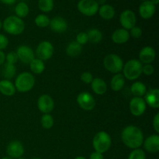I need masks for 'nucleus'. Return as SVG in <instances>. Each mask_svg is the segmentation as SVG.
Listing matches in <instances>:
<instances>
[{"label":"nucleus","mask_w":159,"mask_h":159,"mask_svg":"<svg viewBox=\"0 0 159 159\" xmlns=\"http://www.w3.org/2000/svg\"><path fill=\"white\" fill-rule=\"evenodd\" d=\"M91 87L93 91L97 95H103L107 91V85L103 79L100 78L93 79L91 82Z\"/></svg>","instance_id":"nucleus-21"},{"label":"nucleus","mask_w":159,"mask_h":159,"mask_svg":"<svg viewBox=\"0 0 159 159\" xmlns=\"http://www.w3.org/2000/svg\"><path fill=\"white\" fill-rule=\"evenodd\" d=\"M38 7L43 12H51L54 9V0H39Z\"/></svg>","instance_id":"nucleus-31"},{"label":"nucleus","mask_w":159,"mask_h":159,"mask_svg":"<svg viewBox=\"0 0 159 159\" xmlns=\"http://www.w3.org/2000/svg\"><path fill=\"white\" fill-rule=\"evenodd\" d=\"M16 68L15 65H11L9 63H5L2 69V75L6 80L12 79L15 76Z\"/></svg>","instance_id":"nucleus-28"},{"label":"nucleus","mask_w":159,"mask_h":159,"mask_svg":"<svg viewBox=\"0 0 159 159\" xmlns=\"http://www.w3.org/2000/svg\"><path fill=\"white\" fill-rule=\"evenodd\" d=\"M29 6L25 2H19L15 8V12L19 18H24L29 14Z\"/></svg>","instance_id":"nucleus-30"},{"label":"nucleus","mask_w":159,"mask_h":159,"mask_svg":"<svg viewBox=\"0 0 159 159\" xmlns=\"http://www.w3.org/2000/svg\"><path fill=\"white\" fill-rule=\"evenodd\" d=\"M155 57H156V53L155 49L152 47H144L139 53V61L144 65L152 64L155 61Z\"/></svg>","instance_id":"nucleus-16"},{"label":"nucleus","mask_w":159,"mask_h":159,"mask_svg":"<svg viewBox=\"0 0 159 159\" xmlns=\"http://www.w3.org/2000/svg\"><path fill=\"white\" fill-rule=\"evenodd\" d=\"M153 127L157 133H159V113H158L155 116L153 120Z\"/></svg>","instance_id":"nucleus-41"},{"label":"nucleus","mask_w":159,"mask_h":159,"mask_svg":"<svg viewBox=\"0 0 159 159\" xmlns=\"http://www.w3.org/2000/svg\"><path fill=\"white\" fill-rule=\"evenodd\" d=\"M96 2L98 3V5L101 4L102 6V5H104V3L106 2V1H107V0H96Z\"/></svg>","instance_id":"nucleus-45"},{"label":"nucleus","mask_w":159,"mask_h":159,"mask_svg":"<svg viewBox=\"0 0 159 159\" xmlns=\"http://www.w3.org/2000/svg\"><path fill=\"white\" fill-rule=\"evenodd\" d=\"M141 1H144H144H148V0H141Z\"/></svg>","instance_id":"nucleus-51"},{"label":"nucleus","mask_w":159,"mask_h":159,"mask_svg":"<svg viewBox=\"0 0 159 159\" xmlns=\"http://www.w3.org/2000/svg\"><path fill=\"white\" fill-rule=\"evenodd\" d=\"M17 159H25V158H17Z\"/></svg>","instance_id":"nucleus-50"},{"label":"nucleus","mask_w":159,"mask_h":159,"mask_svg":"<svg viewBox=\"0 0 159 159\" xmlns=\"http://www.w3.org/2000/svg\"><path fill=\"white\" fill-rule=\"evenodd\" d=\"M130 35L134 37V38H140L142 35V30L138 26H134L132 29H130Z\"/></svg>","instance_id":"nucleus-38"},{"label":"nucleus","mask_w":159,"mask_h":159,"mask_svg":"<svg viewBox=\"0 0 159 159\" xmlns=\"http://www.w3.org/2000/svg\"><path fill=\"white\" fill-rule=\"evenodd\" d=\"M76 42L78 43H79L80 45H84L86 44L89 41L88 39V35H87V33L85 32H81L76 36Z\"/></svg>","instance_id":"nucleus-36"},{"label":"nucleus","mask_w":159,"mask_h":159,"mask_svg":"<svg viewBox=\"0 0 159 159\" xmlns=\"http://www.w3.org/2000/svg\"><path fill=\"white\" fill-rule=\"evenodd\" d=\"M9 44V39L3 34H0V51L6 49Z\"/></svg>","instance_id":"nucleus-40"},{"label":"nucleus","mask_w":159,"mask_h":159,"mask_svg":"<svg viewBox=\"0 0 159 159\" xmlns=\"http://www.w3.org/2000/svg\"><path fill=\"white\" fill-rule=\"evenodd\" d=\"M50 19L48 16L44 15V14H40L37 16L35 18V24L39 27H46V26H49L50 24Z\"/></svg>","instance_id":"nucleus-33"},{"label":"nucleus","mask_w":159,"mask_h":159,"mask_svg":"<svg viewBox=\"0 0 159 159\" xmlns=\"http://www.w3.org/2000/svg\"><path fill=\"white\" fill-rule=\"evenodd\" d=\"M75 159H86V158H85V157H83V156H78V157H76V158Z\"/></svg>","instance_id":"nucleus-47"},{"label":"nucleus","mask_w":159,"mask_h":159,"mask_svg":"<svg viewBox=\"0 0 159 159\" xmlns=\"http://www.w3.org/2000/svg\"><path fill=\"white\" fill-rule=\"evenodd\" d=\"M33 159H40V158H33Z\"/></svg>","instance_id":"nucleus-52"},{"label":"nucleus","mask_w":159,"mask_h":159,"mask_svg":"<svg viewBox=\"0 0 159 159\" xmlns=\"http://www.w3.org/2000/svg\"><path fill=\"white\" fill-rule=\"evenodd\" d=\"M2 159H13V158H10V157H4V158H2Z\"/></svg>","instance_id":"nucleus-48"},{"label":"nucleus","mask_w":159,"mask_h":159,"mask_svg":"<svg viewBox=\"0 0 159 159\" xmlns=\"http://www.w3.org/2000/svg\"><path fill=\"white\" fill-rule=\"evenodd\" d=\"M18 59L24 64H30L34 58V52L32 48L26 45H22L18 48L16 51Z\"/></svg>","instance_id":"nucleus-13"},{"label":"nucleus","mask_w":159,"mask_h":159,"mask_svg":"<svg viewBox=\"0 0 159 159\" xmlns=\"http://www.w3.org/2000/svg\"><path fill=\"white\" fill-rule=\"evenodd\" d=\"M155 11H156V6H155L149 0L143 2L139 6V14L144 20L152 18L155 15Z\"/></svg>","instance_id":"nucleus-15"},{"label":"nucleus","mask_w":159,"mask_h":159,"mask_svg":"<svg viewBox=\"0 0 159 159\" xmlns=\"http://www.w3.org/2000/svg\"><path fill=\"white\" fill-rule=\"evenodd\" d=\"M0 93L4 96H13L16 93L15 85L9 80L0 81Z\"/></svg>","instance_id":"nucleus-23"},{"label":"nucleus","mask_w":159,"mask_h":159,"mask_svg":"<svg viewBox=\"0 0 159 159\" xmlns=\"http://www.w3.org/2000/svg\"><path fill=\"white\" fill-rule=\"evenodd\" d=\"M144 147L149 153H157L159 152L158 134H152L148 137L144 141Z\"/></svg>","instance_id":"nucleus-17"},{"label":"nucleus","mask_w":159,"mask_h":159,"mask_svg":"<svg viewBox=\"0 0 159 159\" xmlns=\"http://www.w3.org/2000/svg\"><path fill=\"white\" fill-rule=\"evenodd\" d=\"M77 102L79 107L84 110L91 111L95 108L96 100L88 92H82L77 96Z\"/></svg>","instance_id":"nucleus-8"},{"label":"nucleus","mask_w":159,"mask_h":159,"mask_svg":"<svg viewBox=\"0 0 159 159\" xmlns=\"http://www.w3.org/2000/svg\"><path fill=\"white\" fill-rule=\"evenodd\" d=\"M132 94L135 97H142L147 93V88L144 83L141 82H135L130 88Z\"/></svg>","instance_id":"nucleus-26"},{"label":"nucleus","mask_w":159,"mask_h":159,"mask_svg":"<svg viewBox=\"0 0 159 159\" xmlns=\"http://www.w3.org/2000/svg\"><path fill=\"white\" fill-rule=\"evenodd\" d=\"M149 1L152 2L155 6H156V5H158L159 3V0H149Z\"/></svg>","instance_id":"nucleus-46"},{"label":"nucleus","mask_w":159,"mask_h":159,"mask_svg":"<svg viewBox=\"0 0 159 159\" xmlns=\"http://www.w3.org/2000/svg\"><path fill=\"white\" fill-rule=\"evenodd\" d=\"M125 84V78L120 73L116 74L111 79L110 82V86L111 89L115 92L120 91L123 89Z\"/></svg>","instance_id":"nucleus-24"},{"label":"nucleus","mask_w":159,"mask_h":159,"mask_svg":"<svg viewBox=\"0 0 159 159\" xmlns=\"http://www.w3.org/2000/svg\"><path fill=\"white\" fill-rule=\"evenodd\" d=\"M112 140L110 134L105 131H99L93 138V145L95 152L103 154L111 147Z\"/></svg>","instance_id":"nucleus-4"},{"label":"nucleus","mask_w":159,"mask_h":159,"mask_svg":"<svg viewBox=\"0 0 159 159\" xmlns=\"http://www.w3.org/2000/svg\"><path fill=\"white\" fill-rule=\"evenodd\" d=\"M35 84L34 75L29 72H22L16 77L15 81V88L20 93H26L33 89Z\"/></svg>","instance_id":"nucleus-5"},{"label":"nucleus","mask_w":159,"mask_h":159,"mask_svg":"<svg viewBox=\"0 0 159 159\" xmlns=\"http://www.w3.org/2000/svg\"><path fill=\"white\" fill-rule=\"evenodd\" d=\"M2 3L4 4H7V5H12L16 2V0H0Z\"/></svg>","instance_id":"nucleus-44"},{"label":"nucleus","mask_w":159,"mask_h":159,"mask_svg":"<svg viewBox=\"0 0 159 159\" xmlns=\"http://www.w3.org/2000/svg\"><path fill=\"white\" fill-rule=\"evenodd\" d=\"M130 38V33L125 29H118L112 34V40L116 44H123L128 41Z\"/></svg>","instance_id":"nucleus-20"},{"label":"nucleus","mask_w":159,"mask_h":159,"mask_svg":"<svg viewBox=\"0 0 159 159\" xmlns=\"http://www.w3.org/2000/svg\"><path fill=\"white\" fill-rule=\"evenodd\" d=\"M144 101L146 104L154 109H158L159 107V89H153L146 93L144 95Z\"/></svg>","instance_id":"nucleus-18"},{"label":"nucleus","mask_w":159,"mask_h":159,"mask_svg":"<svg viewBox=\"0 0 159 159\" xmlns=\"http://www.w3.org/2000/svg\"><path fill=\"white\" fill-rule=\"evenodd\" d=\"M130 110L132 114L135 116H140L145 112L146 104L145 101L141 97H134L130 102Z\"/></svg>","instance_id":"nucleus-11"},{"label":"nucleus","mask_w":159,"mask_h":159,"mask_svg":"<svg viewBox=\"0 0 159 159\" xmlns=\"http://www.w3.org/2000/svg\"><path fill=\"white\" fill-rule=\"evenodd\" d=\"M54 54V46L49 41H42L39 43L36 50L37 58L46 61L51 58Z\"/></svg>","instance_id":"nucleus-9"},{"label":"nucleus","mask_w":159,"mask_h":159,"mask_svg":"<svg viewBox=\"0 0 159 159\" xmlns=\"http://www.w3.org/2000/svg\"><path fill=\"white\" fill-rule=\"evenodd\" d=\"M6 153L12 158H21L24 154V148L23 144L18 141H12L8 144L6 148Z\"/></svg>","instance_id":"nucleus-14"},{"label":"nucleus","mask_w":159,"mask_h":159,"mask_svg":"<svg viewBox=\"0 0 159 159\" xmlns=\"http://www.w3.org/2000/svg\"><path fill=\"white\" fill-rule=\"evenodd\" d=\"M81 79H82V81L84 83L91 84V82H93V76L90 72L85 71V72H83L82 74V75H81Z\"/></svg>","instance_id":"nucleus-37"},{"label":"nucleus","mask_w":159,"mask_h":159,"mask_svg":"<svg viewBox=\"0 0 159 159\" xmlns=\"http://www.w3.org/2000/svg\"><path fill=\"white\" fill-rule=\"evenodd\" d=\"M2 27V23L1 20H0V29H1Z\"/></svg>","instance_id":"nucleus-49"},{"label":"nucleus","mask_w":159,"mask_h":159,"mask_svg":"<svg viewBox=\"0 0 159 159\" xmlns=\"http://www.w3.org/2000/svg\"><path fill=\"white\" fill-rule=\"evenodd\" d=\"M6 61V54L2 51H0V65H3Z\"/></svg>","instance_id":"nucleus-43"},{"label":"nucleus","mask_w":159,"mask_h":159,"mask_svg":"<svg viewBox=\"0 0 159 159\" xmlns=\"http://www.w3.org/2000/svg\"><path fill=\"white\" fill-rule=\"evenodd\" d=\"M37 106H38L39 110L46 114V113H50L54 110V102L49 95L44 94L39 97Z\"/></svg>","instance_id":"nucleus-12"},{"label":"nucleus","mask_w":159,"mask_h":159,"mask_svg":"<svg viewBox=\"0 0 159 159\" xmlns=\"http://www.w3.org/2000/svg\"><path fill=\"white\" fill-rule=\"evenodd\" d=\"M40 123L43 128L48 130V129H51L54 125V119L50 113H46L42 116Z\"/></svg>","instance_id":"nucleus-32"},{"label":"nucleus","mask_w":159,"mask_h":159,"mask_svg":"<svg viewBox=\"0 0 159 159\" xmlns=\"http://www.w3.org/2000/svg\"><path fill=\"white\" fill-rule=\"evenodd\" d=\"M98 12H99V14L101 16V18L106 20H112L115 16L114 8L108 4H104L101 6L99 8Z\"/></svg>","instance_id":"nucleus-22"},{"label":"nucleus","mask_w":159,"mask_h":159,"mask_svg":"<svg viewBox=\"0 0 159 159\" xmlns=\"http://www.w3.org/2000/svg\"><path fill=\"white\" fill-rule=\"evenodd\" d=\"M30 70L34 74H41L45 69V65L43 61L39 58H34L32 61L30 63Z\"/></svg>","instance_id":"nucleus-27"},{"label":"nucleus","mask_w":159,"mask_h":159,"mask_svg":"<svg viewBox=\"0 0 159 159\" xmlns=\"http://www.w3.org/2000/svg\"><path fill=\"white\" fill-rule=\"evenodd\" d=\"M89 41L93 43H99L102 40V34L98 29H92L87 33Z\"/></svg>","instance_id":"nucleus-29"},{"label":"nucleus","mask_w":159,"mask_h":159,"mask_svg":"<svg viewBox=\"0 0 159 159\" xmlns=\"http://www.w3.org/2000/svg\"><path fill=\"white\" fill-rule=\"evenodd\" d=\"M2 27L8 34L12 35H19L24 30L25 24L22 19L19 18L16 16H10L4 20Z\"/></svg>","instance_id":"nucleus-2"},{"label":"nucleus","mask_w":159,"mask_h":159,"mask_svg":"<svg viewBox=\"0 0 159 159\" xmlns=\"http://www.w3.org/2000/svg\"><path fill=\"white\" fill-rule=\"evenodd\" d=\"M155 71V68L152 66L151 64H148V65H144L142 67V72L146 75H152Z\"/></svg>","instance_id":"nucleus-39"},{"label":"nucleus","mask_w":159,"mask_h":159,"mask_svg":"<svg viewBox=\"0 0 159 159\" xmlns=\"http://www.w3.org/2000/svg\"><path fill=\"white\" fill-rule=\"evenodd\" d=\"M18 56H17L16 52L14 51H11V52L8 53L7 55H6V63L11 64V65H15L18 61Z\"/></svg>","instance_id":"nucleus-35"},{"label":"nucleus","mask_w":159,"mask_h":159,"mask_svg":"<svg viewBox=\"0 0 159 159\" xmlns=\"http://www.w3.org/2000/svg\"><path fill=\"white\" fill-rule=\"evenodd\" d=\"M89 159H104L102 154L99 153L97 152H94L91 154Z\"/></svg>","instance_id":"nucleus-42"},{"label":"nucleus","mask_w":159,"mask_h":159,"mask_svg":"<svg viewBox=\"0 0 159 159\" xmlns=\"http://www.w3.org/2000/svg\"><path fill=\"white\" fill-rule=\"evenodd\" d=\"M128 159H146L145 152L142 149H134L129 155Z\"/></svg>","instance_id":"nucleus-34"},{"label":"nucleus","mask_w":159,"mask_h":159,"mask_svg":"<svg viewBox=\"0 0 159 159\" xmlns=\"http://www.w3.org/2000/svg\"><path fill=\"white\" fill-rule=\"evenodd\" d=\"M103 65L106 69L110 72L118 74L123 70L124 61L117 54H110L104 57Z\"/></svg>","instance_id":"nucleus-6"},{"label":"nucleus","mask_w":159,"mask_h":159,"mask_svg":"<svg viewBox=\"0 0 159 159\" xmlns=\"http://www.w3.org/2000/svg\"><path fill=\"white\" fill-rule=\"evenodd\" d=\"M137 18L136 15L132 10H124L120 16V23L124 29L128 30L132 29L136 24Z\"/></svg>","instance_id":"nucleus-10"},{"label":"nucleus","mask_w":159,"mask_h":159,"mask_svg":"<svg viewBox=\"0 0 159 159\" xmlns=\"http://www.w3.org/2000/svg\"><path fill=\"white\" fill-rule=\"evenodd\" d=\"M121 139L127 147L131 149L139 148L144 142V134L139 127L130 125L126 127L121 133Z\"/></svg>","instance_id":"nucleus-1"},{"label":"nucleus","mask_w":159,"mask_h":159,"mask_svg":"<svg viewBox=\"0 0 159 159\" xmlns=\"http://www.w3.org/2000/svg\"><path fill=\"white\" fill-rule=\"evenodd\" d=\"M50 26L54 32L61 34L68 29V23L64 18L61 16H56L50 20Z\"/></svg>","instance_id":"nucleus-19"},{"label":"nucleus","mask_w":159,"mask_h":159,"mask_svg":"<svg viewBox=\"0 0 159 159\" xmlns=\"http://www.w3.org/2000/svg\"><path fill=\"white\" fill-rule=\"evenodd\" d=\"M142 63L137 59L128 61L123 67L124 78L128 80H136L142 74Z\"/></svg>","instance_id":"nucleus-3"},{"label":"nucleus","mask_w":159,"mask_h":159,"mask_svg":"<svg viewBox=\"0 0 159 159\" xmlns=\"http://www.w3.org/2000/svg\"><path fill=\"white\" fill-rule=\"evenodd\" d=\"M77 7L81 13L87 16L96 15L99 8L96 0H80L78 3Z\"/></svg>","instance_id":"nucleus-7"},{"label":"nucleus","mask_w":159,"mask_h":159,"mask_svg":"<svg viewBox=\"0 0 159 159\" xmlns=\"http://www.w3.org/2000/svg\"><path fill=\"white\" fill-rule=\"evenodd\" d=\"M82 51V47L76 41L70 42L66 48V53L69 57H75L81 54Z\"/></svg>","instance_id":"nucleus-25"}]
</instances>
